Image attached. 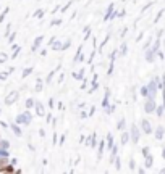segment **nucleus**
<instances>
[{"label":"nucleus","mask_w":165,"mask_h":174,"mask_svg":"<svg viewBox=\"0 0 165 174\" xmlns=\"http://www.w3.org/2000/svg\"><path fill=\"white\" fill-rule=\"evenodd\" d=\"M31 119H33V116H31L29 111H25V114H18V116H16V122H18V124L29 126L31 124Z\"/></svg>","instance_id":"nucleus-1"},{"label":"nucleus","mask_w":165,"mask_h":174,"mask_svg":"<svg viewBox=\"0 0 165 174\" xmlns=\"http://www.w3.org/2000/svg\"><path fill=\"white\" fill-rule=\"evenodd\" d=\"M16 98H18V92H16V90H15V92H11V94H10V95H8V97H7V100H5V103H7V105H11V103H13V102H15V100H16Z\"/></svg>","instance_id":"nucleus-2"},{"label":"nucleus","mask_w":165,"mask_h":174,"mask_svg":"<svg viewBox=\"0 0 165 174\" xmlns=\"http://www.w3.org/2000/svg\"><path fill=\"white\" fill-rule=\"evenodd\" d=\"M154 108H155L154 100H152V98H149V100L146 102V111L147 113H152V111H154Z\"/></svg>","instance_id":"nucleus-3"},{"label":"nucleus","mask_w":165,"mask_h":174,"mask_svg":"<svg viewBox=\"0 0 165 174\" xmlns=\"http://www.w3.org/2000/svg\"><path fill=\"white\" fill-rule=\"evenodd\" d=\"M34 106H36V111H37V114H39V116H44V106H42V103H41V102H36V103H34Z\"/></svg>","instance_id":"nucleus-4"},{"label":"nucleus","mask_w":165,"mask_h":174,"mask_svg":"<svg viewBox=\"0 0 165 174\" xmlns=\"http://www.w3.org/2000/svg\"><path fill=\"white\" fill-rule=\"evenodd\" d=\"M141 124H143V130H144V132H152V128H151V124H149V122L146 121V119H144L143 122H141Z\"/></svg>","instance_id":"nucleus-5"},{"label":"nucleus","mask_w":165,"mask_h":174,"mask_svg":"<svg viewBox=\"0 0 165 174\" xmlns=\"http://www.w3.org/2000/svg\"><path fill=\"white\" fill-rule=\"evenodd\" d=\"M42 35H39V37L37 39H36V41H34V45H33V52H36V50H37L39 49V45H41V42H42Z\"/></svg>","instance_id":"nucleus-6"},{"label":"nucleus","mask_w":165,"mask_h":174,"mask_svg":"<svg viewBox=\"0 0 165 174\" xmlns=\"http://www.w3.org/2000/svg\"><path fill=\"white\" fill-rule=\"evenodd\" d=\"M10 161H8V156H0V169L3 168L5 164H8Z\"/></svg>","instance_id":"nucleus-7"},{"label":"nucleus","mask_w":165,"mask_h":174,"mask_svg":"<svg viewBox=\"0 0 165 174\" xmlns=\"http://www.w3.org/2000/svg\"><path fill=\"white\" fill-rule=\"evenodd\" d=\"M11 130H13V132L15 134H16V136L19 137V136H21V129H19L18 128V124H11Z\"/></svg>","instance_id":"nucleus-8"},{"label":"nucleus","mask_w":165,"mask_h":174,"mask_svg":"<svg viewBox=\"0 0 165 174\" xmlns=\"http://www.w3.org/2000/svg\"><path fill=\"white\" fill-rule=\"evenodd\" d=\"M0 148H10V142L0 139Z\"/></svg>","instance_id":"nucleus-9"},{"label":"nucleus","mask_w":165,"mask_h":174,"mask_svg":"<svg viewBox=\"0 0 165 174\" xmlns=\"http://www.w3.org/2000/svg\"><path fill=\"white\" fill-rule=\"evenodd\" d=\"M131 132H133V140H134V142H138V136H139V134H138V129H136V128H133V129H131Z\"/></svg>","instance_id":"nucleus-10"},{"label":"nucleus","mask_w":165,"mask_h":174,"mask_svg":"<svg viewBox=\"0 0 165 174\" xmlns=\"http://www.w3.org/2000/svg\"><path fill=\"white\" fill-rule=\"evenodd\" d=\"M8 155H10L8 148H0V156H8Z\"/></svg>","instance_id":"nucleus-11"},{"label":"nucleus","mask_w":165,"mask_h":174,"mask_svg":"<svg viewBox=\"0 0 165 174\" xmlns=\"http://www.w3.org/2000/svg\"><path fill=\"white\" fill-rule=\"evenodd\" d=\"M7 60H8V55L7 53H0V63H5Z\"/></svg>","instance_id":"nucleus-12"},{"label":"nucleus","mask_w":165,"mask_h":174,"mask_svg":"<svg viewBox=\"0 0 165 174\" xmlns=\"http://www.w3.org/2000/svg\"><path fill=\"white\" fill-rule=\"evenodd\" d=\"M33 106H34L33 98H28V100H26V108H33Z\"/></svg>","instance_id":"nucleus-13"},{"label":"nucleus","mask_w":165,"mask_h":174,"mask_svg":"<svg viewBox=\"0 0 165 174\" xmlns=\"http://www.w3.org/2000/svg\"><path fill=\"white\" fill-rule=\"evenodd\" d=\"M8 10H10V8H5V10H3V13H2V15H0V21H3V19H5V16H7V13H8Z\"/></svg>","instance_id":"nucleus-14"},{"label":"nucleus","mask_w":165,"mask_h":174,"mask_svg":"<svg viewBox=\"0 0 165 174\" xmlns=\"http://www.w3.org/2000/svg\"><path fill=\"white\" fill-rule=\"evenodd\" d=\"M128 139H130V136H128V134L125 132V134H123V137H122V144H126Z\"/></svg>","instance_id":"nucleus-15"},{"label":"nucleus","mask_w":165,"mask_h":174,"mask_svg":"<svg viewBox=\"0 0 165 174\" xmlns=\"http://www.w3.org/2000/svg\"><path fill=\"white\" fill-rule=\"evenodd\" d=\"M34 16H36V18H42V16H44V11H42V10L36 11V13H34Z\"/></svg>","instance_id":"nucleus-16"},{"label":"nucleus","mask_w":165,"mask_h":174,"mask_svg":"<svg viewBox=\"0 0 165 174\" xmlns=\"http://www.w3.org/2000/svg\"><path fill=\"white\" fill-rule=\"evenodd\" d=\"M155 134H157V137L160 139V137H162V134H164V129H162V128H159V129H157V132H155Z\"/></svg>","instance_id":"nucleus-17"},{"label":"nucleus","mask_w":165,"mask_h":174,"mask_svg":"<svg viewBox=\"0 0 165 174\" xmlns=\"http://www.w3.org/2000/svg\"><path fill=\"white\" fill-rule=\"evenodd\" d=\"M31 71H33V68H26L25 71H23V76H28V74H29Z\"/></svg>","instance_id":"nucleus-18"},{"label":"nucleus","mask_w":165,"mask_h":174,"mask_svg":"<svg viewBox=\"0 0 165 174\" xmlns=\"http://www.w3.org/2000/svg\"><path fill=\"white\" fill-rule=\"evenodd\" d=\"M75 76V79H83V71H79L78 74H73Z\"/></svg>","instance_id":"nucleus-19"},{"label":"nucleus","mask_w":165,"mask_h":174,"mask_svg":"<svg viewBox=\"0 0 165 174\" xmlns=\"http://www.w3.org/2000/svg\"><path fill=\"white\" fill-rule=\"evenodd\" d=\"M54 50H62V44H55V45H54Z\"/></svg>","instance_id":"nucleus-20"},{"label":"nucleus","mask_w":165,"mask_h":174,"mask_svg":"<svg viewBox=\"0 0 165 174\" xmlns=\"http://www.w3.org/2000/svg\"><path fill=\"white\" fill-rule=\"evenodd\" d=\"M7 77H8V73H0V79H2V81L7 79Z\"/></svg>","instance_id":"nucleus-21"},{"label":"nucleus","mask_w":165,"mask_h":174,"mask_svg":"<svg viewBox=\"0 0 165 174\" xmlns=\"http://www.w3.org/2000/svg\"><path fill=\"white\" fill-rule=\"evenodd\" d=\"M123 128H125V119H122L118 122V129H123Z\"/></svg>","instance_id":"nucleus-22"},{"label":"nucleus","mask_w":165,"mask_h":174,"mask_svg":"<svg viewBox=\"0 0 165 174\" xmlns=\"http://www.w3.org/2000/svg\"><path fill=\"white\" fill-rule=\"evenodd\" d=\"M36 90H37V92H39V90H42V84H41V81L37 82V87H36Z\"/></svg>","instance_id":"nucleus-23"},{"label":"nucleus","mask_w":165,"mask_h":174,"mask_svg":"<svg viewBox=\"0 0 165 174\" xmlns=\"http://www.w3.org/2000/svg\"><path fill=\"white\" fill-rule=\"evenodd\" d=\"M107 142H108V147H112V136L107 137Z\"/></svg>","instance_id":"nucleus-24"},{"label":"nucleus","mask_w":165,"mask_h":174,"mask_svg":"<svg viewBox=\"0 0 165 174\" xmlns=\"http://www.w3.org/2000/svg\"><path fill=\"white\" fill-rule=\"evenodd\" d=\"M91 145H92V147H94V145H96V139H94V136L91 137Z\"/></svg>","instance_id":"nucleus-25"}]
</instances>
